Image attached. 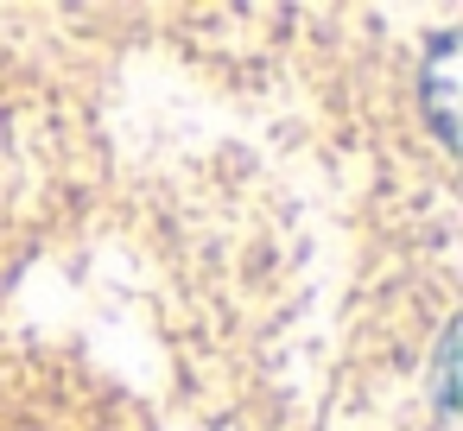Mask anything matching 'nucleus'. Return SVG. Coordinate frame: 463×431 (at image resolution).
<instances>
[{
  "instance_id": "1",
  "label": "nucleus",
  "mask_w": 463,
  "mask_h": 431,
  "mask_svg": "<svg viewBox=\"0 0 463 431\" xmlns=\"http://www.w3.org/2000/svg\"><path fill=\"white\" fill-rule=\"evenodd\" d=\"M425 115H431V134L444 146H457V33H444L431 45V64H425Z\"/></svg>"
}]
</instances>
